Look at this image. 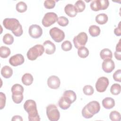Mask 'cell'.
<instances>
[{
	"instance_id": "cell-6",
	"label": "cell",
	"mask_w": 121,
	"mask_h": 121,
	"mask_svg": "<svg viewBox=\"0 0 121 121\" xmlns=\"http://www.w3.org/2000/svg\"><path fill=\"white\" fill-rule=\"evenodd\" d=\"M46 115L51 121H57L60 117V113L56 105L50 104L46 107Z\"/></svg>"
},
{
	"instance_id": "cell-24",
	"label": "cell",
	"mask_w": 121,
	"mask_h": 121,
	"mask_svg": "<svg viewBox=\"0 0 121 121\" xmlns=\"http://www.w3.org/2000/svg\"><path fill=\"white\" fill-rule=\"evenodd\" d=\"M71 104L63 96L60 98L58 101V105L59 107L63 110H66L69 108Z\"/></svg>"
},
{
	"instance_id": "cell-41",
	"label": "cell",
	"mask_w": 121,
	"mask_h": 121,
	"mask_svg": "<svg viewBox=\"0 0 121 121\" xmlns=\"http://www.w3.org/2000/svg\"><path fill=\"white\" fill-rule=\"evenodd\" d=\"M121 52H114V56L115 57V58L119 60H120L121 58Z\"/></svg>"
},
{
	"instance_id": "cell-30",
	"label": "cell",
	"mask_w": 121,
	"mask_h": 121,
	"mask_svg": "<svg viewBox=\"0 0 121 121\" xmlns=\"http://www.w3.org/2000/svg\"><path fill=\"white\" fill-rule=\"evenodd\" d=\"M121 90V85L117 83H115L112 85L110 88V92L113 95H118Z\"/></svg>"
},
{
	"instance_id": "cell-1",
	"label": "cell",
	"mask_w": 121,
	"mask_h": 121,
	"mask_svg": "<svg viewBox=\"0 0 121 121\" xmlns=\"http://www.w3.org/2000/svg\"><path fill=\"white\" fill-rule=\"evenodd\" d=\"M3 25L5 28L11 31L16 36L19 37L23 34V30L22 25L16 18H5L3 21Z\"/></svg>"
},
{
	"instance_id": "cell-3",
	"label": "cell",
	"mask_w": 121,
	"mask_h": 121,
	"mask_svg": "<svg viewBox=\"0 0 121 121\" xmlns=\"http://www.w3.org/2000/svg\"><path fill=\"white\" fill-rule=\"evenodd\" d=\"M100 110V104L96 101H92L86 104L82 110V115L86 119L92 118Z\"/></svg>"
},
{
	"instance_id": "cell-16",
	"label": "cell",
	"mask_w": 121,
	"mask_h": 121,
	"mask_svg": "<svg viewBox=\"0 0 121 121\" xmlns=\"http://www.w3.org/2000/svg\"><path fill=\"white\" fill-rule=\"evenodd\" d=\"M43 46L44 48V51L47 54H53L56 51L55 45L51 41L46 40L43 43Z\"/></svg>"
},
{
	"instance_id": "cell-20",
	"label": "cell",
	"mask_w": 121,
	"mask_h": 121,
	"mask_svg": "<svg viewBox=\"0 0 121 121\" xmlns=\"http://www.w3.org/2000/svg\"><path fill=\"white\" fill-rule=\"evenodd\" d=\"M1 74L4 78H10L13 74V69L9 66H4L1 69Z\"/></svg>"
},
{
	"instance_id": "cell-26",
	"label": "cell",
	"mask_w": 121,
	"mask_h": 121,
	"mask_svg": "<svg viewBox=\"0 0 121 121\" xmlns=\"http://www.w3.org/2000/svg\"><path fill=\"white\" fill-rule=\"evenodd\" d=\"M89 53V50L85 46L81 47L78 49V54L81 58H86L88 56Z\"/></svg>"
},
{
	"instance_id": "cell-5",
	"label": "cell",
	"mask_w": 121,
	"mask_h": 121,
	"mask_svg": "<svg viewBox=\"0 0 121 121\" xmlns=\"http://www.w3.org/2000/svg\"><path fill=\"white\" fill-rule=\"evenodd\" d=\"M44 52V48L41 44H36L30 48L27 51L26 56L28 60H35L38 57L42 55Z\"/></svg>"
},
{
	"instance_id": "cell-11",
	"label": "cell",
	"mask_w": 121,
	"mask_h": 121,
	"mask_svg": "<svg viewBox=\"0 0 121 121\" xmlns=\"http://www.w3.org/2000/svg\"><path fill=\"white\" fill-rule=\"evenodd\" d=\"M109 84L107 78L105 77H100L95 83V88L98 92H104L107 89Z\"/></svg>"
},
{
	"instance_id": "cell-29",
	"label": "cell",
	"mask_w": 121,
	"mask_h": 121,
	"mask_svg": "<svg viewBox=\"0 0 121 121\" xmlns=\"http://www.w3.org/2000/svg\"><path fill=\"white\" fill-rule=\"evenodd\" d=\"M2 40L5 44L11 45L14 42V37L13 35L9 33H7L3 36Z\"/></svg>"
},
{
	"instance_id": "cell-15",
	"label": "cell",
	"mask_w": 121,
	"mask_h": 121,
	"mask_svg": "<svg viewBox=\"0 0 121 121\" xmlns=\"http://www.w3.org/2000/svg\"><path fill=\"white\" fill-rule=\"evenodd\" d=\"M60 79L56 76H51L47 79V85L50 88L53 89H58L60 87Z\"/></svg>"
},
{
	"instance_id": "cell-31",
	"label": "cell",
	"mask_w": 121,
	"mask_h": 121,
	"mask_svg": "<svg viewBox=\"0 0 121 121\" xmlns=\"http://www.w3.org/2000/svg\"><path fill=\"white\" fill-rule=\"evenodd\" d=\"M16 10L20 13L25 12L27 9V5L23 1H19L18 2L16 6Z\"/></svg>"
},
{
	"instance_id": "cell-42",
	"label": "cell",
	"mask_w": 121,
	"mask_h": 121,
	"mask_svg": "<svg viewBox=\"0 0 121 121\" xmlns=\"http://www.w3.org/2000/svg\"><path fill=\"white\" fill-rule=\"evenodd\" d=\"M116 52H121V39H120L119 43L117 44L116 46Z\"/></svg>"
},
{
	"instance_id": "cell-28",
	"label": "cell",
	"mask_w": 121,
	"mask_h": 121,
	"mask_svg": "<svg viewBox=\"0 0 121 121\" xmlns=\"http://www.w3.org/2000/svg\"><path fill=\"white\" fill-rule=\"evenodd\" d=\"M77 12H82L86 8L85 3L83 0H78L76 2L74 5Z\"/></svg>"
},
{
	"instance_id": "cell-25",
	"label": "cell",
	"mask_w": 121,
	"mask_h": 121,
	"mask_svg": "<svg viewBox=\"0 0 121 121\" xmlns=\"http://www.w3.org/2000/svg\"><path fill=\"white\" fill-rule=\"evenodd\" d=\"M88 31L89 34L92 37H96L98 36L101 32L100 28L96 25H92L89 26Z\"/></svg>"
},
{
	"instance_id": "cell-7",
	"label": "cell",
	"mask_w": 121,
	"mask_h": 121,
	"mask_svg": "<svg viewBox=\"0 0 121 121\" xmlns=\"http://www.w3.org/2000/svg\"><path fill=\"white\" fill-rule=\"evenodd\" d=\"M109 5V2L108 0H95L91 2L90 7L92 10L98 11L107 9Z\"/></svg>"
},
{
	"instance_id": "cell-23",
	"label": "cell",
	"mask_w": 121,
	"mask_h": 121,
	"mask_svg": "<svg viewBox=\"0 0 121 121\" xmlns=\"http://www.w3.org/2000/svg\"><path fill=\"white\" fill-rule=\"evenodd\" d=\"M108 20L107 15L104 13L98 14L95 17V21L100 25H104L107 23Z\"/></svg>"
},
{
	"instance_id": "cell-39",
	"label": "cell",
	"mask_w": 121,
	"mask_h": 121,
	"mask_svg": "<svg viewBox=\"0 0 121 121\" xmlns=\"http://www.w3.org/2000/svg\"><path fill=\"white\" fill-rule=\"evenodd\" d=\"M121 22H119L118 24V26L116 27L114 30V34L118 36H121Z\"/></svg>"
},
{
	"instance_id": "cell-9",
	"label": "cell",
	"mask_w": 121,
	"mask_h": 121,
	"mask_svg": "<svg viewBox=\"0 0 121 121\" xmlns=\"http://www.w3.org/2000/svg\"><path fill=\"white\" fill-rule=\"evenodd\" d=\"M58 19L57 15L54 12L46 13L42 19V23L43 25L45 27H49L54 24Z\"/></svg>"
},
{
	"instance_id": "cell-18",
	"label": "cell",
	"mask_w": 121,
	"mask_h": 121,
	"mask_svg": "<svg viewBox=\"0 0 121 121\" xmlns=\"http://www.w3.org/2000/svg\"><path fill=\"white\" fill-rule=\"evenodd\" d=\"M64 11L65 13L68 16L71 17H75L78 13L74 5L71 4L66 5L64 8Z\"/></svg>"
},
{
	"instance_id": "cell-36",
	"label": "cell",
	"mask_w": 121,
	"mask_h": 121,
	"mask_svg": "<svg viewBox=\"0 0 121 121\" xmlns=\"http://www.w3.org/2000/svg\"><path fill=\"white\" fill-rule=\"evenodd\" d=\"M56 1L53 0H46L44 2V6L46 9H52L55 6Z\"/></svg>"
},
{
	"instance_id": "cell-12",
	"label": "cell",
	"mask_w": 121,
	"mask_h": 121,
	"mask_svg": "<svg viewBox=\"0 0 121 121\" xmlns=\"http://www.w3.org/2000/svg\"><path fill=\"white\" fill-rule=\"evenodd\" d=\"M28 32L30 36L32 38L37 39L42 36L43 34V30L40 26L34 24L29 26Z\"/></svg>"
},
{
	"instance_id": "cell-40",
	"label": "cell",
	"mask_w": 121,
	"mask_h": 121,
	"mask_svg": "<svg viewBox=\"0 0 121 121\" xmlns=\"http://www.w3.org/2000/svg\"><path fill=\"white\" fill-rule=\"evenodd\" d=\"M11 120L12 121H22L23 120V118H22V117L21 116L19 115H15L14 116Z\"/></svg>"
},
{
	"instance_id": "cell-32",
	"label": "cell",
	"mask_w": 121,
	"mask_h": 121,
	"mask_svg": "<svg viewBox=\"0 0 121 121\" xmlns=\"http://www.w3.org/2000/svg\"><path fill=\"white\" fill-rule=\"evenodd\" d=\"M109 118L112 121H120L121 119V114L116 111H112L110 113Z\"/></svg>"
},
{
	"instance_id": "cell-10",
	"label": "cell",
	"mask_w": 121,
	"mask_h": 121,
	"mask_svg": "<svg viewBox=\"0 0 121 121\" xmlns=\"http://www.w3.org/2000/svg\"><path fill=\"white\" fill-rule=\"evenodd\" d=\"M49 33L52 39L57 43H60L62 41L65 36L64 32L62 30L56 27L51 28Z\"/></svg>"
},
{
	"instance_id": "cell-2",
	"label": "cell",
	"mask_w": 121,
	"mask_h": 121,
	"mask_svg": "<svg viewBox=\"0 0 121 121\" xmlns=\"http://www.w3.org/2000/svg\"><path fill=\"white\" fill-rule=\"evenodd\" d=\"M24 108L28 114V120L29 121H40L36 104L34 100L31 99L26 100L24 104Z\"/></svg>"
},
{
	"instance_id": "cell-4",
	"label": "cell",
	"mask_w": 121,
	"mask_h": 121,
	"mask_svg": "<svg viewBox=\"0 0 121 121\" xmlns=\"http://www.w3.org/2000/svg\"><path fill=\"white\" fill-rule=\"evenodd\" d=\"M24 90V87L20 84H15L11 87L12 99L15 103L18 104L23 101Z\"/></svg>"
},
{
	"instance_id": "cell-13",
	"label": "cell",
	"mask_w": 121,
	"mask_h": 121,
	"mask_svg": "<svg viewBox=\"0 0 121 121\" xmlns=\"http://www.w3.org/2000/svg\"><path fill=\"white\" fill-rule=\"evenodd\" d=\"M25 61L24 56L21 54H17L11 56L9 59V63L14 67L22 65Z\"/></svg>"
},
{
	"instance_id": "cell-34",
	"label": "cell",
	"mask_w": 121,
	"mask_h": 121,
	"mask_svg": "<svg viewBox=\"0 0 121 121\" xmlns=\"http://www.w3.org/2000/svg\"><path fill=\"white\" fill-rule=\"evenodd\" d=\"M61 47L63 51L67 52L71 50L72 48V45L69 41L66 40L62 43L61 45Z\"/></svg>"
},
{
	"instance_id": "cell-19",
	"label": "cell",
	"mask_w": 121,
	"mask_h": 121,
	"mask_svg": "<svg viewBox=\"0 0 121 121\" xmlns=\"http://www.w3.org/2000/svg\"><path fill=\"white\" fill-rule=\"evenodd\" d=\"M103 107L106 109H110L115 106V101L112 97H105L102 101Z\"/></svg>"
},
{
	"instance_id": "cell-35",
	"label": "cell",
	"mask_w": 121,
	"mask_h": 121,
	"mask_svg": "<svg viewBox=\"0 0 121 121\" xmlns=\"http://www.w3.org/2000/svg\"><path fill=\"white\" fill-rule=\"evenodd\" d=\"M68 19L64 16H60L58 17L57 23L61 26H66L69 24Z\"/></svg>"
},
{
	"instance_id": "cell-22",
	"label": "cell",
	"mask_w": 121,
	"mask_h": 121,
	"mask_svg": "<svg viewBox=\"0 0 121 121\" xmlns=\"http://www.w3.org/2000/svg\"><path fill=\"white\" fill-rule=\"evenodd\" d=\"M100 56L101 58L104 60L107 59H112V53L110 49L104 48L100 52Z\"/></svg>"
},
{
	"instance_id": "cell-17",
	"label": "cell",
	"mask_w": 121,
	"mask_h": 121,
	"mask_svg": "<svg viewBox=\"0 0 121 121\" xmlns=\"http://www.w3.org/2000/svg\"><path fill=\"white\" fill-rule=\"evenodd\" d=\"M62 96L71 104L74 103L77 99V95L75 92L71 90L65 91Z\"/></svg>"
},
{
	"instance_id": "cell-21",
	"label": "cell",
	"mask_w": 121,
	"mask_h": 121,
	"mask_svg": "<svg viewBox=\"0 0 121 121\" xmlns=\"http://www.w3.org/2000/svg\"><path fill=\"white\" fill-rule=\"evenodd\" d=\"M21 80L24 85L26 86H30L32 84L34 78L33 76L30 73H26L23 75Z\"/></svg>"
},
{
	"instance_id": "cell-33",
	"label": "cell",
	"mask_w": 121,
	"mask_h": 121,
	"mask_svg": "<svg viewBox=\"0 0 121 121\" xmlns=\"http://www.w3.org/2000/svg\"><path fill=\"white\" fill-rule=\"evenodd\" d=\"M83 91L85 95H91L94 92V89L91 85H86L83 88Z\"/></svg>"
},
{
	"instance_id": "cell-8",
	"label": "cell",
	"mask_w": 121,
	"mask_h": 121,
	"mask_svg": "<svg viewBox=\"0 0 121 121\" xmlns=\"http://www.w3.org/2000/svg\"><path fill=\"white\" fill-rule=\"evenodd\" d=\"M87 39L88 37L87 34L84 32H82L74 37L73 42L75 47L78 49L86 45L87 42Z\"/></svg>"
},
{
	"instance_id": "cell-38",
	"label": "cell",
	"mask_w": 121,
	"mask_h": 121,
	"mask_svg": "<svg viewBox=\"0 0 121 121\" xmlns=\"http://www.w3.org/2000/svg\"><path fill=\"white\" fill-rule=\"evenodd\" d=\"M113 79L120 82L121 81V70L120 69L117 70L113 74Z\"/></svg>"
},
{
	"instance_id": "cell-37",
	"label": "cell",
	"mask_w": 121,
	"mask_h": 121,
	"mask_svg": "<svg viewBox=\"0 0 121 121\" xmlns=\"http://www.w3.org/2000/svg\"><path fill=\"white\" fill-rule=\"evenodd\" d=\"M0 109L2 110L5 106L6 97L5 94L2 92L0 93Z\"/></svg>"
},
{
	"instance_id": "cell-27",
	"label": "cell",
	"mask_w": 121,
	"mask_h": 121,
	"mask_svg": "<svg viewBox=\"0 0 121 121\" xmlns=\"http://www.w3.org/2000/svg\"><path fill=\"white\" fill-rule=\"evenodd\" d=\"M11 51L10 49L5 46L0 47V56L2 58H6L10 54Z\"/></svg>"
},
{
	"instance_id": "cell-14",
	"label": "cell",
	"mask_w": 121,
	"mask_h": 121,
	"mask_svg": "<svg viewBox=\"0 0 121 121\" xmlns=\"http://www.w3.org/2000/svg\"><path fill=\"white\" fill-rule=\"evenodd\" d=\"M102 68L105 72L107 73H111L115 68L114 62L111 59L104 60L102 64Z\"/></svg>"
}]
</instances>
